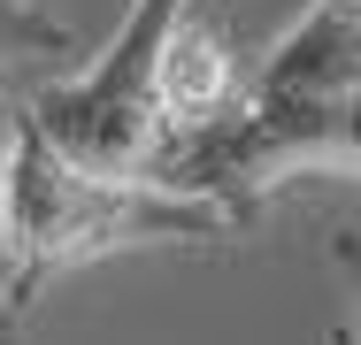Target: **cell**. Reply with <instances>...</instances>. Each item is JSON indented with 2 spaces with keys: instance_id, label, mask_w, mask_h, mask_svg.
<instances>
[{
  "instance_id": "9",
  "label": "cell",
  "mask_w": 361,
  "mask_h": 345,
  "mask_svg": "<svg viewBox=\"0 0 361 345\" xmlns=\"http://www.w3.org/2000/svg\"><path fill=\"white\" fill-rule=\"evenodd\" d=\"M323 345H361V338H354V330H323Z\"/></svg>"
},
{
  "instance_id": "4",
  "label": "cell",
  "mask_w": 361,
  "mask_h": 345,
  "mask_svg": "<svg viewBox=\"0 0 361 345\" xmlns=\"http://www.w3.org/2000/svg\"><path fill=\"white\" fill-rule=\"evenodd\" d=\"M361 84V0H307L300 23L254 62L238 100H307Z\"/></svg>"
},
{
  "instance_id": "5",
  "label": "cell",
  "mask_w": 361,
  "mask_h": 345,
  "mask_svg": "<svg viewBox=\"0 0 361 345\" xmlns=\"http://www.w3.org/2000/svg\"><path fill=\"white\" fill-rule=\"evenodd\" d=\"M231 100H238L231 46H223L200 15H185V23L169 31V46L154 54V108H161V123H169V131H192V123L223 115Z\"/></svg>"
},
{
  "instance_id": "2",
  "label": "cell",
  "mask_w": 361,
  "mask_h": 345,
  "mask_svg": "<svg viewBox=\"0 0 361 345\" xmlns=\"http://www.w3.org/2000/svg\"><path fill=\"white\" fill-rule=\"evenodd\" d=\"M307 169L361 177V84L354 92H307V100H231L208 123L169 131L146 177L223 200L254 222L262 200Z\"/></svg>"
},
{
  "instance_id": "6",
  "label": "cell",
  "mask_w": 361,
  "mask_h": 345,
  "mask_svg": "<svg viewBox=\"0 0 361 345\" xmlns=\"http://www.w3.org/2000/svg\"><path fill=\"white\" fill-rule=\"evenodd\" d=\"M31 54H70V23L47 15L39 0H0V62H31Z\"/></svg>"
},
{
  "instance_id": "1",
  "label": "cell",
  "mask_w": 361,
  "mask_h": 345,
  "mask_svg": "<svg viewBox=\"0 0 361 345\" xmlns=\"http://www.w3.org/2000/svg\"><path fill=\"white\" fill-rule=\"evenodd\" d=\"M246 215L154 177H108L70 161L47 123L23 108L8 115L0 146V269H8V315L39 299V284L62 269H85L123 246H192V238H238Z\"/></svg>"
},
{
  "instance_id": "7",
  "label": "cell",
  "mask_w": 361,
  "mask_h": 345,
  "mask_svg": "<svg viewBox=\"0 0 361 345\" xmlns=\"http://www.w3.org/2000/svg\"><path fill=\"white\" fill-rule=\"evenodd\" d=\"M331 261H338V269L354 276V291H361V222H346V230L331 238Z\"/></svg>"
},
{
  "instance_id": "3",
  "label": "cell",
  "mask_w": 361,
  "mask_h": 345,
  "mask_svg": "<svg viewBox=\"0 0 361 345\" xmlns=\"http://www.w3.org/2000/svg\"><path fill=\"white\" fill-rule=\"evenodd\" d=\"M192 15V0H131L123 31L108 39V54L70 77V84H47L31 100V115L47 123V138L85 161V169H108V177H146L154 153H161V108H154V54L169 46V31Z\"/></svg>"
},
{
  "instance_id": "8",
  "label": "cell",
  "mask_w": 361,
  "mask_h": 345,
  "mask_svg": "<svg viewBox=\"0 0 361 345\" xmlns=\"http://www.w3.org/2000/svg\"><path fill=\"white\" fill-rule=\"evenodd\" d=\"M0 108H8V62H0ZM0 146H8V115H0Z\"/></svg>"
}]
</instances>
